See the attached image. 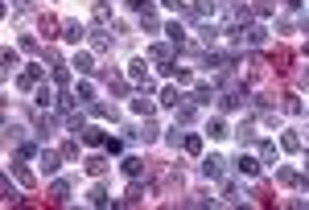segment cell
I'll list each match as a JSON object with an SVG mask.
<instances>
[{
  "instance_id": "6da1fadb",
  "label": "cell",
  "mask_w": 309,
  "mask_h": 210,
  "mask_svg": "<svg viewBox=\"0 0 309 210\" xmlns=\"http://www.w3.org/2000/svg\"><path fill=\"white\" fill-rule=\"evenodd\" d=\"M202 173L219 182V177H227V161H223V157H206V161H202Z\"/></svg>"
},
{
  "instance_id": "7a4b0ae2",
  "label": "cell",
  "mask_w": 309,
  "mask_h": 210,
  "mask_svg": "<svg viewBox=\"0 0 309 210\" xmlns=\"http://www.w3.org/2000/svg\"><path fill=\"white\" fill-rule=\"evenodd\" d=\"M235 169H239L243 177H256V173H260V161H252V157H239V161H235Z\"/></svg>"
},
{
  "instance_id": "3957f363",
  "label": "cell",
  "mask_w": 309,
  "mask_h": 210,
  "mask_svg": "<svg viewBox=\"0 0 309 210\" xmlns=\"http://www.w3.org/2000/svg\"><path fill=\"white\" fill-rule=\"evenodd\" d=\"M66 198H70V186H66V182H54V186H50V202H58V206H62Z\"/></svg>"
},
{
  "instance_id": "277c9868",
  "label": "cell",
  "mask_w": 309,
  "mask_h": 210,
  "mask_svg": "<svg viewBox=\"0 0 309 210\" xmlns=\"http://www.w3.org/2000/svg\"><path fill=\"white\" fill-rule=\"evenodd\" d=\"M83 33H87V29H83L79 21H62V37H70V41H79Z\"/></svg>"
},
{
  "instance_id": "5b68a950",
  "label": "cell",
  "mask_w": 309,
  "mask_h": 210,
  "mask_svg": "<svg viewBox=\"0 0 309 210\" xmlns=\"http://www.w3.org/2000/svg\"><path fill=\"white\" fill-rule=\"evenodd\" d=\"M87 173H91V177L107 173V161H103V157H87Z\"/></svg>"
},
{
  "instance_id": "8992f818",
  "label": "cell",
  "mask_w": 309,
  "mask_h": 210,
  "mask_svg": "<svg viewBox=\"0 0 309 210\" xmlns=\"http://www.w3.org/2000/svg\"><path fill=\"white\" fill-rule=\"evenodd\" d=\"M272 161H276V144L264 140V144H260V165H272Z\"/></svg>"
},
{
  "instance_id": "52a82bcc",
  "label": "cell",
  "mask_w": 309,
  "mask_h": 210,
  "mask_svg": "<svg viewBox=\"0 0 309 210\" xmlns=\"http://www.w3.org/2000/svg\"><path fill=\"white\" fill-rule=\"evenodd\" d=\"M289 62H293L289 50H276V54H272V66H276V70H289Z\"/></svg>"
},
{
  "instance_id": "ba28073f",
  "label": "cell",
  "mask_w": 309,
  "mask_h": 210,
  "mask_svg": "<svg viewBox=\"0 0 309 210\" xmlns=\"http://www.w3.org/2000/svg\"><path fill=\"white\" fill-rule=\"evenodd\" d=\"M128 74H132V82H144V87H148V70H144V62H132Z\"/></svg>"
},
{
  "instance_id": "9c48e42d",
  "label": "cell",
  "mask_w": 309,
  "mask_h": 210,
  "mask_svg": "<svg viewBox=\"0 0 309 210\" xmlns=\"http://www.w3.org/2000/svg\"><path fill=\"white\" fill-rule=\"evenodd\" d=\"M194 99H198V103H210V99H219V91H214V87H210V82H202Z\"/></svg>"
},
{
  "instance_id": "30bf717a",
  "label": "cell",
  "mask_w": 309,
  "mask_h": 210,
  "mask_svg": "<svg viewBox=\"0 0 309 210\" xmlns=\"http://www.w3.org/2000/svg\"><path fill=\"white\" fill-rule=\"evenodd\" d=\"M128 9L140 13V17H152V0H128Z\"/></svg>"
},
{
  "instance_id": "8fae6325",
  "label": "cell",
  "mask_w": 309,
  "mask_h": 210,
  "mask_svg": "<svg viewBox=\"0 0 309 210\" xmlns=\"http://www.w3.org/2000/svg\"><path fill=\"white\" fill-rule=\"evenodd\" d=\"M37 78H42V66H29V70H25V74H21L17 82H21V87H33Z\"/></svg>"
},
{
  "instance_id": "7c38bea8",
  "label": "cell",
  "mask_w": 309,
  "mask_h": 210,
  "mask_svg": "<svg viewBox=\"0 0 309 210\" xmlns=\"http://www.w3.org/2000/svg\"><path fill=\"white\" fill-rule=\"evenodd\" d=\"M235 136H239V144H252V140H256V128H252V124H239Z\"/></svg>"
},
{
  "instance_id": "4fadbf2b",
  "label": "cell",
  "mask_w": 309,
  "mask_h": 210,
  "mask_svg": "<svg viewBox=\"0 0 309 210\" xmlns=\"http://www.w3.org/2000/svg\"><path fill=\"white\" fill-rule=\"evenodd\" d=\"M276 182H285V186H301V177L293 169H276Z\"/></svg>"
},
{
  "instance_id": "5bb4252c",
  "label": "cell",
  "mask_w": 309,
  "mask_h": 210,
  "mask_svg": "<svg viewBox=\"0 0 309 210\" xmlns=\"http://www.w3.org/2000/svg\"><path fill=\"white\" fill-rule=\"evenodd\" d=\"M206 132H210L214 140H223V136H231V132H227V124H223V119H210V128H206Z\"/></svg>"
},
{
  "instance_id": "9a60e30c",
  "label": "cell",
  "mask_w": 309,
  "mask_h": 210,
  "mask_svg": "<svg viewBox=\"0 0 309 210\" xmlns=\"http://www.w3.org/2000/svg\"><path fill=\"white\" fill-rule=\"evenodd\" d=\"M194 115H198V111H194V103H177V119H181V124H190Z\"/></svg>"
},
{
  "instance_id": "2e32d148",
  "label": "cell",
  "mask_w": 309,
  "mask_h": 210,
  "mask_svg": "<svg viewBox=\"0 0 309 210\" xmlns=\"http://www.w3.org/2000/svg\"><path fill=\"white\" fill-rule=\"evenodd\" d=\"M74 70H79V74H91V70H95V62H91L87 54H79V58H74Z\"/></svg>"
},
{
  "instance_id": "e0dca14e",
  "label": "cell",
  "mask_w": 309,
  "mask_h": 210,
  "mask_svg": "<svg viewBox=\"0 0 309 210\" xmlns=\"http://www.w3.org/2000/svg\"><path fill=\"white\" fill-rule=\"evenodd\" d=\"M83 140H87V144H107L99 128H83Z\"/></svg>"
},
{
  "instance_id": "ac0fdd59",
  "label": "cell",
  "mask_w": 309,
  "mask_h": 210,
  "mask_svg": "<svg viewBox=\"0 0 309 210\" xmlns=\"http://www.w3.org/2000/svg\"><path fill=\"white\" fill-rule=\"evenodd\" d=\"M140 169H144V161H140V157H128V161H124V173H128V177H136Z\"/></svg>"
},
{
  "instance_id": "d6986e66",
  "label": "cell",
  "mask_w": 309,
  "mask_h": 210,
  "mask_svg": "<svg viewBox=\"0 0 309 210\" xmlns=\"http://www.w3.org/2000/svg\"><path fill=\"white\" fill-rule=\"evenodd\" d=\"M161 103H165V107H177V103H181V95L173 91V87H165V91H161Z\"/></svg>"
},
{
  "instance_id": "ffe728a7",
  "label": "cell",
  "mask_w": 309,
  "mask_h": 210,
  "mask_svg": "<svg viewBox=\"0 0 309 210\" xmlns=\"http://www.w3.org/2000/svg\"><path fill=\"white\" fill-rule=\"evenodd\" d=\"M132 107H136L140 115H152V107H157V103H152V99H144V95H140V99H132Z\"/></svg>"
},
{
  "instance_id": "44dd1931",
  "label": "cell",
  "mask_w": 309,
  "mask_h": 210,
  "mask_svg": "<svg viewBox=\"0 0 309 210\" xmlns=\"http://www.w3.org/2000/svg\"><path fill=\"white\" fill-rule=\"evenodd\" d=\"M91 111H95L99 119H115V107H107V103H95V107H91Z\"/></svg>"
},
{
  "instance_id": "7402d4cb",
  "label": "cell",
  "mask_w": 309,
  "mask_h": 210,
  "mask_svg": "<svg viewBox=\"0 0 309 210\" xmlns=\"http://www.w3.org/2000/svg\"><path fill=\"white\" fill-rule=\"evenodd\" d=\"M181 148H185V153H198L202 140H198V136H181Z\"/></svg>"
},
{
  "instance_id": "603a6c76",
  "label": "cell",
  "mask_w": 309,
  "mask_h": 210,
  "mask_svg": "<svg viewBox=\"0 0 309 210\" xmlns=\"http://www.w3.org/2000/svg\"><path fill=\"white\" fill-rule=\"evenodd\" d=\"M91 202H95V206H107V190L95 186V190H91Z\"/></svg>"
},
{
  "instance_id": "cb8c5ba5",
  "label": "cell",
  "mask_w": 309,
  "mask_h": 210,
  "mask_svg": "<svg viewBox=\"0 0 309 210\" xmlns=\"http://www.w3.org/2000/svg\"><path fill=\"white\" fill-rule=\"evenodd\" d=\"M124 202H144V190L132 182V186H128V198H124Z\"/></svg>"
},
{
  "instance_id": "d4e9b609",
  "label": "cell",
  "mask_w": 309,
  "mask_h": 210,
  "mask_svg": "<svg viewBox=\"0 0 309 210\" xmlns=\"http://www.w3.org/2000/svg\"><path fill=\"white\" fill-rule=\"evenodd\" d=\"M42 165H46V173H54L58 169V153H42Z\"/></svg>"
},
{
  "instance_id": "484cf974",
  "label": "cell",
  "mask_w": 309,
  "mask_h": 210,
  "mask_svg": "<svg viewBox=\"0 0 309 210\" xmlns=\"http://www.w3.org/2000/svg\"><path fill=\"white\" fill-rule=\"evenodd\" d=\"M13 169H17V177H21V186H33V173H29L25 165H13Z\"/></svg>"
},
{
  "instance_id": "4316f807",
  "label": "cell",
  "mask_w": 309,
  "mask_h": 210,
  "mask_svg": "<svg viewBox=\"0 0 309 210\" xmlns=\"http://www.w3.org/2000/svg\"><path fill=\"white\" fill-rule=\"evenodd\" d=\"M148 54H152V58H157V62H169V46H152Z\"/></svg>"
},
{
  "instance_id": "83f0119b",
  "label": "cell",
  "mask_w": 309,
  "mask_h": 210,
  "mask_svg": "<svg viewBox=\"0 0 309 210\" xmlns=\"http://www.w3.org/2000/svg\"><path fill=\"white\" fill-rule=\"evenodd\" d=\"M54 82H58V87H66V82H70V70H66V66H58V70H54Z\"/></svg>"
},
{
  "instance_id": "f1b7e54d",
  "label": "cell",
  "mask_w": 309,
  "mask_h": 210,
  "mask_svg": "<svg viewBox=\"0 0 309 210\" xmlns=\"http://www.w3.org/2000/svg\"><path fill=\"white\" fill-rule=\"evenodd\" d=\"M252 13H256V17H268V13H272V5H268V0H256Z\"/></svg>"
},
{
  "instance_id": "f546056e",
  "label": "cell",
  "mask_w": 309,
  "mask_h": 210,
  "mask_svg": "<svg viewBox=\"0 0 309 210\" xmlns=\"http://www.w3.org/2000/svg\"><path fill=\"white\" fill-rule=\"evenodd\" d=\"M91 46H95V50H99V54H103V50H111V41H107V37H103V33H95V37H91Z\"/></svg>"
},
{
  "instance_id": "4dcf8cb0",
  "label": "cell",
  "mask_w": 309,
  "mask_h": 210,
  "mask_svg": "<svg viewBox=\"0 0 309 210\" xmlns=\"http://www.w3.org/2000/svg\"><path fill=\"white\" fill-rule=\"evenodd\" d=\"M107 17H111V9H107V5H95V21H99V25H107Z\"/></svg>"
},
{
  "instance_id": "1f68e13d",
  "label": "cell",
  "mask_w": 309,
  "mask_h": 210,
  "mask_svg": "<svg viewBox=\"0 0 309 210\" xmlns=\"http://www.w3.org/2000/svg\"><path fill=\"white\" fill-rule=\"evenodd\" d=\"M285 111H289V115H297V111H301V103H297V95H285Z\"/></svg>"
},
{
  "instance_id": "d6a6232c",
  "label": "cell",
  "mask_w": 309,
  "mask_h": 210,
  "mask_svg": "<svg viewBox=\"0 0 309 210\" xmlns=\"http://www.w3.org/2000/svg\"><path fill=\"white\" fill-rule=\"evenodd\" d=\"M161 5H165V9H177V13H181V0H161Z\"/></svg>"
},
{
  "instance_id": "836d02e7",
  "label": "cell",
  "mask_w": 309,
  "mask_h": 210,
  "mask_svg": "<svg viewBox=\"0 0 309 210\" xmlns=\"http://www.w3.org/2000/svg\"><path fill=\"white\" fill-rule=\"evenodd\" d=\"M285 5H289V9H301V0H285Z\"/></svg>"
}]
</instances>
